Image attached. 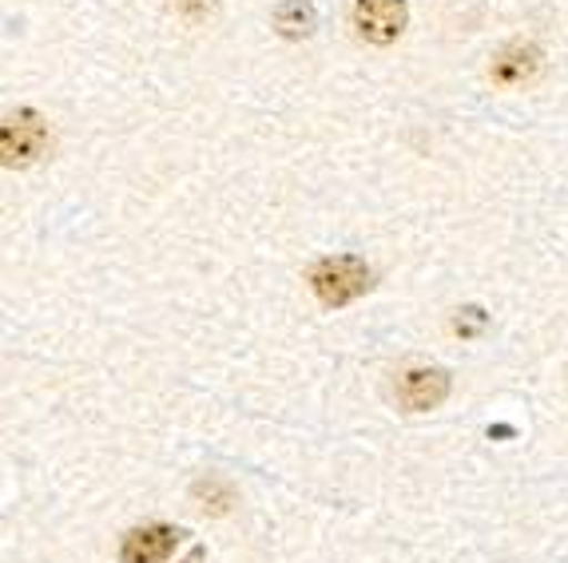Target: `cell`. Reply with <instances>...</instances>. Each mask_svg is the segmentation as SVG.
I'll use <instances>...</instances> for the list:
<instances>
[{"instance_id": "1", "label": "cell", "mask_w": 568, "mask_h": 563, "mask_svg": "<svg viewBox=\"0 0 568 563\" xmlns=\"http://www.w3.org/2000/svg\"><path fill=\"white\" fill-rule=\"evenodd\" d=\"M306 282H311L314 298L323 301V306H346V301L362 298V294L374 286V270H369L362 258H354V254H334V258H323V263H314L311 274H306Z\"/></svg>"}, {"instance_id": "2", "label": "cell", "mask_w": 568, "mask_h": 563, "mask_svg": "<svg viewBox=\"0 0 568 563\" xmlns=\"http://www.w3.org/2000/svg\"><path fill=\"white\" fill-rule=\"evenodd\" d=\"M48 151V120L32 108H20V112L4 115V127H0V160L4 167H29Z\"/></svg>"}, {"instance_id": "3", "label": "cell", "mask_w": 568, "mask_h": 563, "mask_svg": "<svg viewBox=\"0 0 568 563\" xmlns=\"http://www.w3.org/2000/svg\"><path fill=\"white\" fill-rule=\"evenodd\" d=\"M409 24V0H354V29L366 44H394Z\"/></svg>"}, {"instance_id": "4", "label": "cell", "mask_w": 568, "mask_h": 563, "mask_svg": "<svg viewBox=\"0 0 568 563\" xmlns=\"http://www.w3.org/2000/svg\"><path fill=\"white\" fill-rule=\"evenodd\" d=\"M183 528L175 524H143L132 528V532L123 535L120 544V560L123 563H163L175 547L183 544Z\"/></svg>"}, {"instance_id": "5", "label": "cell", "mask_w": 568, "mask_h": 563, "mask_svg": "<svg viewBox=\"0 0 568 563\" xmlns=\"http://www.w3.org/2000/svg\"><path fill=\"white\" fill-rule=\"evenodd\" d=\"M398 397H402V405H406L409 413L437 409V405L449 397V373H446V369H437V366L409 369V373H402Z\"/></svg>"}, {"instance_id": "6", "label": "cell", "mask_w": 568, "mask_h": 563, "mask_svg": "<svg viewBox=\"0 0 568 563\" xmlns=\"http://www.w3.org/2000/svg\"><path fill=\"white\" fill-rule=\"evenodd\" d=\"M493 80L497 84H505V88H517V84H525V80H532V75L540 72V48L537 44H509V48H501L497 57H493Z\"/></svg>"}, {"instance_id": "7", "label": "cell", "mask_w": 568, "mask_h": 563, "mask_svg": "<svg viewBox=\"0 0 568 563\" xmlns=\"http://www.w3.org/2000/svg\"><path fill=\"white\" fill-rule=\"evenodd\" d=\"M318 29V12L311 0H283L275 9V32L283 40H306Z\"/></svg>"}, {"instance_id": "8", "label": "cell", "mask_w": 568, "mask_h": 563, "mask_svg": "<svg viewBox=\"0 0 568 563\" xmlns=\"http://www.w3.org/2000/svg\"><path fill=\"white\" fill-rule=\"evenodd\" d=\"M485 326H489V314L481 306H462L454 318V334H462V338H477Z\"/></svg>"}, {"instance_id": "9", "label": "cell", "mask_w": 568, "mask_h": 563, "mask_svg": "<svg viewBox=\"0 0 568 563\" xmlns=\"http://www.w3.org/2000/svg\"><path fill=\"white\" fill-rule=\"evenodd\" d=\"M215 4H219V0H175V9H180L183 17H191V20L211 17V12H215Z\"/></svg>"}, {"instance_id": "10", "label": "cell", "mask_w": 568, "mask_h": 563, "mask_svg": "<svg viewBox=\"0 0 568 563\" xmlns=\"http://www.w3.org/2000/svg\"><path fill=\"white\" fill-rule=\"evenodd\" d=\"M183 563H203V547H195V552H191V555H187V560H183Z\"/></svg>"}]
</instances>
